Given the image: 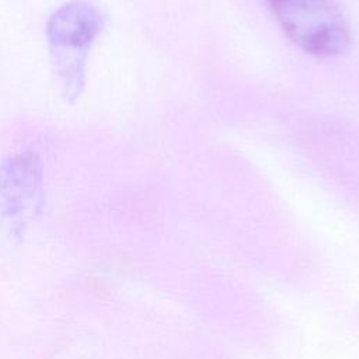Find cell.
<instances>
[{
	"mask_svg": "<svg viewBox=\"0 0 359 359\" xmlns=\"http://www.w3.org/2000/svg\"><path fill=\"white\" fill-rule=\"evenodd\" d=\"M283 32L318 57L341 55L349 45L348 24L332 0H268Z\"/></svg>",
	"mask_w": 359,
	"mask_h": 359,
	"instance_id": "obj_2",
	"label": "cell"
},
{
	"mask_svg": "<svg viewBox=\"0 0 359 359\" xmlns=\"http://www.w3.org/2000/svg\"><path fill=\"white\" fill-rule=\"evenodd\" d=\"M42 203V165L36 154L21 151L0 163V241L18 238Z\"/></svg>",
	"mask_w": 359,
	"mask_h": 359,
	"instance_id": "obj_3",
	"label": "cell"
},
{
	"mask_svg": "<svg viewBox=\"0 0 359 359\" xmlns=\"http://www.w3.org/2000/svg\"><path fill=\"white\" fill-rule=\"evenodd\" d=\"M101 29L100 10L86 1L63 4L48 20L46 36L52 63L69 101H74L84 87L87 55Z\"/></svg>",
	"mask_w": 359,
	"mask_h": 359,
	"instance_id": "obj_1",
	"label": "cell"
}]
</instances>
